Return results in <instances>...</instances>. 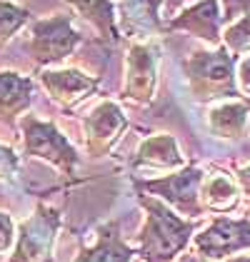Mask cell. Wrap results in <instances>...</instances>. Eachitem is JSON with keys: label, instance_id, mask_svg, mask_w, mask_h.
<instances>
[{"label": "cell", "instance_id": "44dd1931", "mask_svg": "<svg viewBox=\"0 0 250 262\" xmlns=\"http://www.w3.org/2000/svg\"><path fill=\"white\" fill-rule=\"evenodd\" d=\"M18 167H20V160H18L15 150L8 147V145H0V182H13L15 180Z\"/></svg>", "mask_w": 250, "mask_h": 262}, {"label": "cell", "instance_id": "ba28073f", "mask_svg": "<svg viewBox=\"0 0 250 262\" xmlns=\"http://www.w3.org/2000/svg\"><path fill=\"white\" fill-rule=\"evenodd\" d=\"M158 88V50L150 42H133L125 58L123 98L133 105H150Z\"/></svg>", "mask_w": 250, "mask_h": 262}, {"label": "cell", "instance_id": "484cf974", "mask_svg": "<svg viewBox=\"0 0 250 262\" xmlns=\"http://www.w3.org/2000/svg\"><path fill=\"white\" fill-rule=\"evenodd\" d=\"M190 3H195V0H163V20H170L173 15H178L185 5H190Z\"/></svg>", "mask_w": 250, "mask_h": 262}, {"label": "cell", "instance_id": "603a6c76", "mask_svg": "<svg viewBox=\"0 0 250 262\" xmlns=\"http://www.w3.org/2000/svg\"><path fill=\"white\" fill-rule=\"evenodd\" d=\"M13 242H15V222L8 212L0 210V255L8 252L13 247Z\"/></svg>", "mask_w": 250, "mask_h": 262}, {"label": "cell", "instance_id": "ffe728a7", "mask_svg": "<svg viewBox=\"0 0 250 262\" xmlns=\"http://www.w3.org/2000/svg\"><path fill=\"white\" fill-rule=\"evenodd\" d=\"M220 42L233 58L250 53V15H243L235 23L225 25V33L220 35Z\"/></svg>", "mask_w": 250, "mask_h": 262}, {"label": "cell", "instance_id": "8992f818", "mask_svg": "<svg viewBox=\"0 0 250 262\" xmlns=\"http://www.w3.org/2000/svg\"><path fill=\"white\" fill-rule=\"evenodd\" d=\"M80 42H83V35L73 28V15L58 13L30 25V40L25 48L38 68H48V65L68 60Z\"/></svg>", "mask_w": 250, "mask_h": 262}, {"label": "cell", "instance_id": "f1b7e54d", "mask_svg": "<svg viewBox=\"0 0 250 262\" xmlns=\"http://www.w3.org/2000/svg\"><path fill=\"white\" fill-rule=\"evenodd\" d=\"M198 262H210V260H198Z\"/></svg>", "mask_w": 250, "mask_h": 262}, {"label": "cell", "instance_id": "83f0119b", "mask_svg": "<svg viewBox=\"0 0 250 262\" xmlns=\"http://www.w3.org/2000/svg\"><path fill=\"white\" fill-rule=\"evenodd\" d=\"M178 262H198V257H193V255H183Z\"/></svg>", "mask_w": 250, "mask_h": 262}, {"label": "cell", "instance_id": "4316f807", "mask_svg": "<svg viewBox=\"0 0 250 262\" xmlns=\"http://www.w3.org/2000/svg\"><path fill=\"white\" fill-rule=\"evenodd\" d=\"M225 262H250V255H233Z\"/></svg>", "mask_w": 250, "mask_h": 262}, {"label": "cell", "instance_id": "5bb4252c", "mask_svg": "<svg viewBox=\"0 0 250 262\" xmlns=\"http://www.w3.org/2000/svg\"><path fill=\"white\" fill-rule=\"evenodd\" d=\"M115 15H120L125 35L165 33L163 0H120Z\"/></svg>", "mask_w": 250, "mask_h": 262}, {"label": "cell", "instance_id": "7c38bea8", "mask_svg": "<svg viewBox=\"0 0 250 262\" xmlns=\"http://www.w3.org/2000/svg\"><path fill=\"white\" fill-rule=\"evenodd\" d=\"M35 82L28 75H20L15 70L0 73V125L15 130V125L33 105Z\"/></svg>", "mask_w": 250, "mask_h": 262}, {"label": "cell", "instance_id": "d6986e66", "mask_svg": "<svg viewBox=\"0 0 250 262\" xmlns=\"http://www.w3.org/2000/svg\"><path fill=\"white\" fill-rule=\"evenodd\" d=\"M28 23H30V10L28 8H23L18 3H10V0H0V50Z\"/></svg>", "mask_w": 250, "mask_h": 262}, {"label": "cell", "instance_id": "9c48e42d", "mask_svg": "<svg viewBox=\"0 0 250 262\" xmlns=\"http://www.w3.org/2000/svg\"><path fill=\"white\" fill-rule=\"evenodd\" d=\"M125 130H128V118L120 110V105L113 100L98 102L83 118L88 155L90 158H105L115 147V142L120 140V135Z\"/></svg>", "mask_w": 250, "mask_h": 262}, {"label": "cell", "instance_id": "8fae6325", "mask_svg": "<svg viewBox=\"0 0 250 262\" xmlns=\"http://www.w3.org/2000/svg\"><path fill=\"white\" fill-rule=\"evenodd\" d=\"M40 85L45 88V93L50 95V100L55 105H60L65 110H73L78 102H83L85 98H90L100 80L93 75H85L80 70L65 68V70H43L40 73Z\"/></svg>", "mask_w": 250, "mask_h": 262}, {"label": "cell", "instance_id": "cb8c5ba5", "mask_svg": "<svg viewBox=\"0 0 250 262\" xmlns=\"http://www.w3.org/2000/svg\"><path fill=\"white\" fill-rule=\"evenodd\" d=\"M235 85H238V90L243 95L250 98V55L235 65Z\"/></svg>", "mask_w": 250, "mask_h": 262}, {"label": "cell", "instance_id": "9a60e30c", "mask_svg": "<svg viewBox=\"0 0 250 262\" xmlns=\"http://www.w3.org/2000/svg\"><path fill=\"white\" fill-rule=\"evenodd\" d=\"M240 205V192L235 178L225 172V170H210L203 175L200 182V207L203 212H213V215H228Z\"/></svg>", "mask_w": 250, "mask_h": 262}, {"label": "cell", "instance_id": "5b68a950", "mask_svg": "<svg viewBox=\"0 0 250 262\" xmlns=\"http://www.w3.org/2000/svg\"><path fill=\"white\" fill-rule=\"evenodd\" d=\"M62 215L58 207L38 202L33 215L18 225L13 255L8 262H55V240Z\"/></svg>", "mask_w": 250, "mask_h": 262}, {"label": "cell", "instance_id": "52a82bcc", "mask_svg": "<svg viewBox=\"0 0 250 262\" xmlns=\"http://www.w3.org/2000/svg\"><path fill=\"white\" fill-rule=\"evenodd\" d=\"M193 250L198 260H228L230 255L250 250V220H233L225 215H213L208 227L193 237Z\"/></svg>", "mask_w": 250, "mask_h": 262}, {"label": "cell", "instance_id": "e0dca14e", "mask_svg": "<svg viewBox=\"0 0 250 262\" xmlns=\"http://www.w3.org/2000/svg\"><path fill=\"white\" fill-rule=\"evenodd\" d=\"M250 118V100H230L208 113V130L220 140H240Z\"/></svg>", "mask_w": 250, "mask_h": 262}, {"label": "cell", "instance_id": "4fadbf2b", "mask_svg": "<svg viewBox=\"0 0 250 262\" xmlns=\"http://www.w3.org/2000/svg\"><path fill=\"white\" fill-rule=\"evenodd\" d=\"M135 247L123 240L120 220H110L98 227V237L90 247H83L73 262H133Z\"/></svg>", "mask_w": 250, "mask_h": 262}, {"label": "cell", "instance_id": "2e32d148", "mask_svg": "<svg viewBox=\"0 0 250 262\" xmlns=\"http://www.w3.org/2000/svg\"><path fill=\"white\" fill-rule=\"evenodd\" d=\"M133 167H148V170H180L185 167V158L178 150V142L168 133L150 135L140 142V147L133 155Z\"/></svg>", "mask_w": 250, "mask_h": 262}, {"label": "cell", "instance_id": "d4e9b609", "mask_svg": "<svg viewBox=\"0 0 250 262\" xmlns=\"http://www.w3.org/2000/svg\"><path fill=\"white\" fill-rule=\"evenodd\" d=\"M233 178H235V185H238L240 198H245V202H248V207H250V165H245V167H238Z\"/></svg>", "mask_w": 250, "mask_h": 262}, {"label": "cell", "instance_id": "ac0fdd59", "mask_svg": "<svg viewBox=\"0 0 250 262\" xmlns=\"http://www.w3.org/2000/svg\"><path fill=\"white\" fill-rule=\"evenodd\" d=\"M80 18L90 23L100 38L108 42L120 40V30H118V15H115V3L113 0H65Z\"/></svg>", "mask_w": 250, "mask_h": 262}, {"label": "cell", "instance_id": "7a4b0ae2", "mask_svg": "<svg viewBox=\"0 0 250 262\" xmlns=\"http://www.w3.org/2000/svg\"><path fill=\"white\" fill-rule=\"evenodd\" d=\"M183 73L190 95L198 102L240 98V90L235 85V58L223 45L213 50L190 53L183 60Z\"/></svg>", "mask_w": 250, "mask_h": 262}, {"label": "cell", "instance_id": "277c9868", "mask_svg": "<svg viewBox=\"0 0 250 262\" xmlns=\"http://www.w3.org/2000/svg\"><path fill=\"white\" fill-rule=\"evenodd\" d=\"M23 152L25 158H38V160L50 162L55 170H60L65 178H73L80 155L70 145V140L58 130V125L50 120H40L35 115H23Z\"/></svg>", "mask_w": 250, "mask_h": 262}, {"label": "cell", "instance_id": "7402d4cb", "mask_svg": "<svg viewBox=\"0 0 250 262\" xmlns=\"http://www.w3.org/2000/svg\"><path fill=\"white\" fill-rule=\"evenodd\" d=\"M218 3H220L223 25H230L243 15H250V0H218Z\"/></svg>", "mask_w": 250, "mask_h": 262}, {"label": "cell", "instance_id": "6da1fadb", "mask_svg": "<svg viewBox=\"0 0 250 262\" xmlns=\"http://www.w3.org/2000/svg\"><path fill=\"white\" fill-rule=\"evenodd\" d=\"M138 205L145 212V222L135 235L138 250L135 255L143 262H173L187 250L193 235L198 232L200 220H185L165 202L153 195L135 192Z\"/></svg>", "mask_w": 250, "mask_h": 262}, {"label": "cell", "instance_id": "30bf717a", "mask_svg": "<svg viewBox=\"0 0 250 262\" xmlns=\"http://www.w3.org/2000/svg\"><path fill=\"white\" fill-rule=\"evenodd\" d=\"M165 33H187L198 40H205L213 48H220L223 35V18L218 0H195L185 5L178 15L165 23Z\"/></svg>", "mask_w": 250, "mask_h": 262}, {"label": "cell", "instance_id": "3957f363", "mask_svg": "<svg viewBox=\"0 0 250 262\" xmlns=\"http://www.w3.org/2000/svg\"><path fill=\"white\" fill-rule=\"evenodd\" d=\"M203 175H205V170H200L198 165H185L170 175L153 178V180L133 178V187H135V192H145V195H153L160 202H165L178 215H185V220H200L205 215L200 207Z\"/></svg>", "mask_w": 250, "mask_h": 262}]
</instances>
